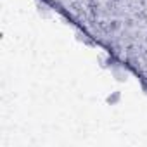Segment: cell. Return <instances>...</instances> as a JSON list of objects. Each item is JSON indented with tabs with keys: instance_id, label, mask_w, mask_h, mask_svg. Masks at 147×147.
<instances>
[{
	"instance_id": "cell-1",
	"label": "cell",
	"mask_w": 147,
	"mask_h": 147,
	"mask_svg": "<svg viewBox=\"0 0 147 147\" xmlns=\"http://www.w3.org/2000/svg\"><path fill=\"white\" fill-rule=\"evenodd\" d=\"M119 92H114V94H111L109 97H107V104H116L118 100H119Z\"/></svg>"
},
{
	"instance_id": "cell-2",
	"label": "cell",
	"mask_w": 147,
	"mask_h": 147,
	"mask_svg": "<svg viewBox=\"0 0 147 147\" xmlns=\"http://www.w3.org/2000/svg\"><path fill=\"white\" fill-rule=\"evenodd\" d=\"M119 28H121V23H119V21L114 19V21L109 23V30H111V31H116V30H119Z\"/></svg>"
}]
</instances>
